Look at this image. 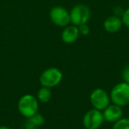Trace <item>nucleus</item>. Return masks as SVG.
<instances>
[{
  "label": "nucleus",
  "instance_id": "f257e3e1",
  "mask_svg": "<svg viewBox=\"0 0 129 129\" xmlns=\"http://www.w3.org/2000/svg\"><path fill=\"white\" fill-rule=\"evenodd\" d=\"M39 101L36 96L31 94L22 95L18 102V110L26 118H29L38 112Z\"/></svg>",
  "mask_w": 129,
  "mask_h": 129
},
{
  "label": "nucleus",
  "instance_id": "f03ea898",
  "mask_svg": "<svg viewBox=\"0 0 129 129\" xmlns=\"http://www.w3.org/2000/svg\"><path fill=\"white\" fill-rule=\"evenodd\" d=\"M110 97L112 104L118 106H126L129 104V84L122 81L116 84L111 90Z\"/></svg>",
  "mask_w": 129,
  "mask_h": 129
},
{
  "label": "nucleus",
  "instance_id": "7ed1b4c3",
  "mask_svg": "<svg viewBox=\"0 0 129 129\" xmlns=\"http://www.w3.org/2000/svg\"><path fill=\"white\" fill-rule=\"evenodd\" d=\"M63 79V74L57 67H50L44 70L40 75V84L42 87L54 88L61 82Z\"/></svg>",
  "mask_w": 129,
  "mask_h": 129
},
{
  "label": "nucleus",
  "instance_id": "20e7f679",
  "mask_svg": "<svg viewBox=\"0 0 129 129\" xmlns=\"http://www.w3.org/2000/svg\"><path fill=\"white\" fill-rule=\"evenodd\" d=\"M91 15V12L88 6L83 4H78L74 6L70 11V20L73 25L77 27L82 24L88 23Z\"/></svg>",
  "mask_w": 129,
  "mask_h": 129
},
{
  "label": "nucleus",
  "instance_id": "39448f33",
  "mask_svg": "<svg viewBox=\"0 0 129 129\" xmlns=\"http://www.w3.org/2000/svg\"><path fill=\"white\" fill-rule=\"evenodd\" d=\"M50 19L54 25L64 27L71 23L70 12L63 6H54L50 11Z\"/></svg>",
  "mask_w": 129,
  "mask_h": 129
},
{
  "label": "nucleus",
  "instance_id": "423d86ee",
  "mask_svg": "<svg viewBox=\"0 0 129 129\" xmlns=\"http://www.w3.org/2000/svg\"><path fill=\"white\" fill-rule=\"evenodd\" d=\"M89 100L93 108L99 111H104L111 104L110 95L104 88H95L91 92Z\"/></svg>",
  "mask_w": 129,
  "mask_h": 129
},
{
  "label": "nucleus",
  "instance_id": "0eeeda50",
  "mask_svg": "<svg viewBox=\"0 0 129 129\" xmlns=\"http://www.w3.org/2000/svg\"><path fill=\"white\" fill-rule=\"evenodd\" d=\"M104 121V114L102 111L95 108L89 110L84 115L82 119L83 125L86 129H98Z\"/></svg>",
  "mask_w": 129,
  "mask_h": 129
},
{
  "label": "nucleus",
  "instance_id": "6e6552de",
  "mask_svg": "<svg viewBox=\"0 0 129 129\" xmlns=\"http://www.w3.org/2000/svg\"><path fill=\"white\" fill-rule=\"evenodd\" d=\"M103 111L104 121L110 123H115L123 116V111L121 106H118L115 104H110Z\"/></svg>",
  "mask_w": 129,
  "mask_h": 129
},
{
  "label": "nucleus",
  "instance_id": "1a4fd4ad",
  "mask_svg": "<svg viewBox=\"0 0 129 129\" xmlns=\"http://www.w3.org/2000/svg\"><path fill=\"white\" fill-rule=\"evenodd\" d=\"M79 28L75 25H68L64 27L61 33V39L66 43H73L79 38Z\"/></svg>",
  "mask_w": 129,
  "mask_h": 129
},
{
  "label": "nucleus",
  "instance_id": "9d476101",
  "mask_svg": "<svg viewBox=\"0 0 129 129\" xmlns=\"http://www.w3.org/2000/svg\"><path fill=\"white\" fill-rule=\"evenodd\" d=\"M123 26V22L120 17L111 15L107 17L104 21V28L108 33H117Z\"/></svg>",
  "mask_w": 129,
  "mask_h": 129
},
{
  "label": "nucleus",
  "instance_id": "9b49d317",
  "mask_svg": "<svg viewBox=\"0 0 129 129\" xmlns=\"http://www.w3.org/2000/svg\"><path fill=\"white\" fill-rule=\"evenodd\" d=\"M44 118L40 113H36L31 118H27V121L24 124V129H36L43 125Z\"/></svg>",
  "mask_w": 129,
  "mask_h": 129
},
{
  "label": "nucleus",
  "instance_id": "f8f14e48",
  "mask_svg": "<svg viewBox=\"0 0 129 129\" xmlns=\"http://www.w3.org/2000/svg\"><path fill=\"white\" fill-rule=\"evenodd\" d=\"M51 90L50 88H46V87H42L39 90H38L37 94H36V98L39 102L46 104L51 98Z\"/></svg>",
  "mask_w": 129,
  "mask_h": 129
},
{
  "label": "nucleus",
  "instance_id": "ddd939ff",
  "mask_svg": "<svg viewBox=\"0 0 129 129\" xmlns=\"http://www.w3.org/2000/svg\"><path fill=\"white\" fill-rule=\"evenodd\" d=\"M112 129H129V118L122 117L113 124Z\"/></svg>",
  "mask_w": 129,
  "mask_h": 129
},
{
  "label": "nucleus",
  "instance_id": "4468645a",
  "mask_svg": "<svg viewBox=\"0 0 129 129\" xmlns=\"http://www.w3.org/2000/svg\"><path fill=\"white\" fill-rule=\"evenodd\" d=\"M121 20L123 22V25H125V27L129 28V7L124 10V13L121 16Z\"/></svg>",
  "mask_w": 129,
  "mask_h": 129
},
{
  "label": "nucleus",
  "instance_id": "2eb2a0df",
  "mask_svg": "<svg viewBox=\"0 0 129 129\" xmlns=\"http://www.w3.org/2000/svg\"><path fill=\"white\" fill-rule=\"evenodd\" d=\"M79 28V32H80V35L81 36H88L90 32V29H89V27H88V24H82V25L79 26L78 27Z\"/></svg>",
  "mask_w": 129,
  "mask_h": 129
},
{
  "label": "nucleus",
  "instance_id": "dca6fc26",
  "mask_svg": "<svg viewBox=\"0 0 129 129\" xmlns=\"http://www.w3.org/2000/svg\"><path fill=\"white\" fill-rule=\"evenodd\" d=\"M121 75H122L123 81L129 84V66H126V67L123 69Z\"/></svg>",
  "mask_w": 129,
  "mask_h": 129
},
{
  "label": "nucleus",
  "instance_id": "f3484780",
  "mask_svg": "<svg viewBox=\"0 0 129 129\" xmlns=\"http://www.w3.org/2000/svg\"><path fill=\"white\" fill-rule=\"evenodd\" d=\"M0 129H10V128L7 126H4V125H3V126H0Z\"/></svg>",
  "mask_w": 129,
  "mask_h": 129
}]
</instances>
